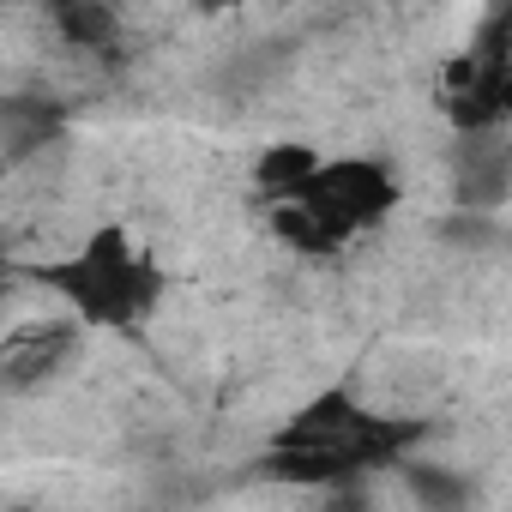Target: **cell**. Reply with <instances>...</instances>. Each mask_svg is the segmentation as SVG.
I'll use <instances>...</instances> for the list:
<instances>
[{"label":"cell","mask_w":512,"mask_h":512,"mask_svg":"<svg viewBox=\"0 0 512 512\" xmlns=\"http://www.w3.org/2000/svg\"><path fill=\"white\" fill-rule=\"evenodd\" d=\"M422 422H398V416H374L362 410L344 386L320 392L302 416H290V428L272 440V452L260 458L266 476L284 482H308V488H338L362 470L380 464H404L410 446L422 440Z\"/></svg>","instance_id":"cell-1"},{"label":"cell","mask_w":512,"mask_h":512,"mask_svg":"<svg viewBox=\"0 0 512 512\" xmlns=\"http://www.w3.org/2000/svg\"><path fill=\"white\" fill-rule=\"evenodd\" d=\"M398 205V181L386 163L374 157H338L320 163L308 175V187L284 205H272V235L308 260H332L344 253L362 229L386 223V211Z\"/></svg>","instance_id":"cell-2"},{"label":"cell","mask_w":512,"mask_h":512,"mask_svg":"<svg viewBox=\"0 0 512 512\" xmlns=\"http://www.w3.org/2000/svg\"><path fill=\"white\" fill-rule=\"evenodd\" d=\"M37 284L55 290L85 326H103V332H133L163 302V272L151 266V253L133 247L121 223H103L73 260L43 266Z\"/></svg>","instance_id":"cell-3"},{"label":"cell","mask_w":512,"mask_h":512,"mask_svg":"<svg viewBox=\"0 0 512 512\" xmlns=\"http://www.w3.org/2000/svg\"><path fill=\"white\" fill-rule=\"evenodd\" d=\"M440 109L452 127L470 133H500L512 121V0H488L470 43L446 61L440 73Z\"/></svg>","instance_id":"cell-4"},{"label":"cell","mask_w":512,"mask_h":512,"mask_svg":"<svg viewBox=\"0 0 512 512\" xmlns=\"http://www.w3.org/2000/svg\"><path fill=\"white\" fill-rule=\"evenodd\" d=\"M85 344V320H19L7 338H0V386L7 398H31L43 392L49 380H61L73 368Z\"/></svg>","instance_id":"cell-5"},{"label":"cell","mask_w":512,"mask_h":512,"mask_svg":"<svg viewBox=\"0 0 512 512\" xmlns=\"http://www.w3.org/2000/svg\"><path fill=\"white\" fill-rule=\"evenodd\" d=\"M67 109L49 103V97H7L0 103V151H7V163H25L37 145H49L61 133Z\"/></svg>","instance_id":"cell-6"},{"label":"cell","mask_w":512,"mask_h":512,"mask_svg":"<svg viewBox=\"0 0 512 512\" xmlns=\"http://www.w3.org/2000/svg\"><path fill=\"white\" fill-rule=\"evenodd\" d=\"M320 163H326V157L308 151V145H272L260 163H253V193H260L266 205H284V199H296V193L308 187V175H314Z\"/></svg>","instance_id":"cell-7"},{"label":"cell","mask_w":512,"mask_h":512,"mask_svg":"<svg viewBox=\"0 0 512 512\" xmlns=\"http://www.w3.org/2000/svg\"><path fill=\"white\" fill-rule=\"evenodd\" d=\"M49 13H55V31H61L67 49L103 55V49H115V37H121L109 0H49Z\"/></svg>","instance_id":"cell-8"},{"label":"cell","mask_w":512,"mask_h":512,"mask_svg":"<svg viewBox=\"0 0 512 512\" xmlns=\"http://www.w3.org/2000/svg\"><path fill=\"white\" fill-rule=\"evenodd\" d=\"M404 470H410L416 500H434V506H458L464 500V482H446L440 470H422V464H404Z\"/></svg>","instance_id":"cell-9"}]
</instances>
